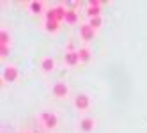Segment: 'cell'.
Here are the masks:
<instances>
[{
	"mask_svg": "<svg viewBox=\"0 0 147 133\" xmlns=\"http://www.w3.org/2000/svg\"><path fill=\"white\" fill-rule=\"evenodd\" d=\"M66 14H67V9L64 4H55L53 7H50L46 11V20L45 22H57V23H62L66 20Z\"/></svg>",
	"mask_w": 147,
	"mask_h": 133,
	"instance_id": "6da1fadb",
	"label": "cell"
},
{
	"mask_svg": "<svg viewBox=\"0 0 147 133\" xmlns=\"http://www.w3.org/2000/svg\"><path fill=\"white\" fill-rule=\"evenodd\" d=\"M39 122L43 124V128L46 130H55L59 126V117L55 112H50V110H43L39 114Z\"/></svg>",
	"mask_w": 147,
	"mask_h": 133,
	"instance_id": "7a4b0ae2",
	"label": "cell"
},
{
	"mask_svg": "<svg viewBox=\"0 0 147 133\" xmlns=\"http://www.w3.org/2000/svg\"><path fill=\"white\" fill-rule=\"evenodd\" d=\"M51 94H53L57 99H66L69 96V87L66 82H55L53 85H51Z\"/></svg>",
	"mask_w": 147,
	"mask_h": 133,
	"instance_id": "3957f363",
	"label": "cell"
},
{
	"mask_svg": "<svg viewBox=\"0 0 147 133\" xmlns=\"http://www.w3.org/2000/svg\"><path fill=\"white\" fill-rule=\"evenodd\" d=\"M20 73H18V68L16 66H4L2 69V82L4 84H14L18 80Z\"/></svg>",
	"mask_w": 147,
	"mask_h": 133,
	"instance_id": "277c9868",
	"label": "cell"
},
{
	"mask_svg": "<svg viewBox=\"0 0 147 133\" xmlns=\"http://www.w3.org/2000/svg\"><path fill=\"white\" fill-rule=\"evenodd\" d=\"M73 105H75V108H76L78 112H85V110H89V107H90V96L85 94V92H82V94H78V96L75 98Z\"/></svg>",
	"mask_w": 147,
	"mask_h": 133,
	"instance_id": "5b68a950",
	"label": "cell"
},
{
	"mask_svg": "<svg viewBox=\"0 0 147 133\" xmlns=\"http://www.w3.org/2000/svg\"><path fill=\"white\" fill-rule=\"evenodd\" d=\"M101 7H103V2H101V0H90V2L87 4V16H89V18L101 16Z\"/></svg>",
	"mask_w": 147,
	"mask_h": 133,
	"instance_id": "8992f818",
	"label": "cell"
},
{
	"mask_svg": "<svg viewBox=\"0 0 147 133\" xmlns=\"http://www.w3.org/2000/svg\"><path fill=\"white\" fill-rule=\"evenodd\" d=\"M96 36V28H92L89 23H82L80 25V37L83 41H92Z\"/></svg>",
	"mask_w": 147,
	"mask_h": 133,
	"instance_id": "52a82bcc",
	"label": "cell"
},
{
	"mask_svg": "<svg viewBox=\"0 0 147 133\" xmlns=\"http://www.w3.org/2000/svg\"><path fill=\"white\" fill-rule=\"evenodd\" d=\"M80 62V55H78V50L76 52H64V64L69 68H75Z\"/></svg>",
	"mask_w": 147,
	"mask_h": 133,
	"instance_id": "ba28073f",
	"label": "cell"
},
{
	"mask_svg": "<svg viewBox=\"0 0 147 133\" xmlns=\"http://www.w3.org/2000/svg\"><path fill=\"white\" fill-rule=\"evenodd\" d=\"M55 69V59L53 57H43L41 59V71L43 73H51Z\"/></svg>",
	"mask_w": 147,
	"mask_h": 133,
	"instance_id": "9c48e42d",
	"label": "cell"
},
{
	"mask_svg": "<svg viewBox=\"0 0 147 133\" xmlns=\"http://www.w3.org/2000/svg\"><path fill=\"white\" fill-rule=\"evenodd\" d=\"M78 126H80V130L83 133H89V131L94 130V126H96V121H94L92 117H83V119H80Z\"/></svg>",
	"mask_w": 147,
	"mask_h": 133,
	"instance_id": "30bf717a",
	"label": "cell"
},
{
	"mask_svg": "<svg viewBox=\"0 0 147 133\" xmlns=\"http://www.w3.org/2000/svg\"><path fill=\"white\" fill-rule=\"evenodd\" d=\"M27 5H28V9H30V13H32V14H41V13H43V9H45V2H39V0L28 2Z\"/></svg>",
	"mask_w": 147,
	"mask_h": 133,
	"instance_id": "8fae6325",
	"label": "cell"
},
{
	"mask_svg": "<svg viewBox=\"0 0 147 133\" xmlns=\"http://www.w3.org/2000/svg\"><path fill=\"white\" fill-rule=\"evenodd\" d=\"M64 22L69 23V25H75L78 22V11H75V9H67V14H66Z\"/></svg>",
	"mask_w": 147,
	"mask_h": 133,
	"instance_id": "7c38bea8",
	"label": "cell"
},
{
	"mask_svg": "<svg viewBox=\"0 0 147 133\" xmlns=\"http://www.w3.org/2000/svg\"><path fill=\"white\" fill-rule=\"evenodd\" d=\"M78 55H80V62H89L92 53L87 46H82V48H78Z\"/></svg>",
	"mask_w": 147,
	"mask_h": 133,
	"instance_id": "4fadbf2b",
	"label": "cell"
},
{
	"mask_svg": "<svg viewBox=\"0 0 147 133\" xmlns=\"http://www.w3.org/2000/svg\"><path fill=\"white\" fill-rule=\"evenodd\" d=\"M11 43V34L7 32V28H0V46H9Z\"/></svg>",
	"mask_w": 147,
	"mask_h": 133,
	"instance_id": "5bb4252c",
	"label": "cell"
},
{
	"mask_svg": "<svg viewBox=\"0 0 147 133\" xmlns=\"http://www.w3.org/2000/svg\"><path fill=\"white\" fill-rule=\"evenodd\" d=\"M89 25L92 27V28H99L101 25H103V18L101 16H96V18H89Z\"/></svg>",
	"mask_w": 147,
	"mask_h": 133,
	"instance_id": "9a60e30c",
	"label": "cell"
},
{
	"mask_svg": "<svg viewBox=\"0 0 147 133\" xmlns=\"http://www.w3.org/2000/svg\"><path fill=\"white\" fill-rule=\"evenodd\" d=\"M45 28L48 30V32H57V30L60 28V23H57V22H45Z\"/></svg>",
	"mask_w": 147,
	"mask_h": 133,
	"instance_id": "2e32d148",
	"label": "cell"
},
{
	"mask_svg": "<svg viewBox=\"0 0 147 133\" xmlns=\"http://www.w3.org/2000/svg\"><path fill=\"white\" fill-rule=\"evenodd\" d=\"M0 53H2V59H5L9 55V46H0Z\"/></svg>",
	"mask_w": 147,
	"mask_h": 133,
	"instance_id": "e0dca14e",
	"label": "cell"
},
{
	"mask_svg": "<svg viewBox=\"0 0 147 133\" xmlns=\"http://www.w3.org/2000/svg\"><path fill=\"white\" fill-rule=\"evenodd\" d=\"M23 133H32V131H23Z\"/></svg>",
	"mask_w": 147,
	"mask_h": 133,
	"instance_id": "ac0fdd59",
	"label": "cell"
}]
</instances>
